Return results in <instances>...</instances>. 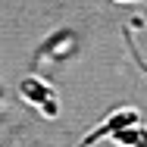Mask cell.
<instances>
[{"label":"cell","instance_id":"2","mask_svg":"<svg viewBox=\"0 0 147 147\" xmlns=\"http://www.w3.org/2000/svg\"><path fill=\"white\" fill-rule=\"evenodd\" d=\"M131 125H138V113H135L131 107H122V110H116L103 125H97V128H94V131H91L78 147H91V144H97L100 138H110L113 131H119V128H131Z\"/></svg>","mask_w":147,"mask_h":147},{"label":"cell","instance_id":"1","mask_svg":"<svg viewBox=\"0 0 147 147\" xmlns=\"http://www.w3.org/2000/svg\"><path fill=\"white\" fill-rule=\"evenodd\" d=\"M19 94H22L28 103L41 107V113H44V116H57V113H59V103H57L53 88H50V85H44L41 78H22Z\"/></svg>","mask_w":147,"mask_h":147},{"label":"cell","instance_id":"3","mask_svg":"<svg viewBox=\"0 0 147 147\" xmlns=\"http://www.w3.org/2000/svg\"><path fill=\"white\" fill-rule=\"evenodd\" d=\"M110 141H116L122 147H147V131L141 125H131V128H119L110 135Z\"/></svg>","mask_w":147,"mask_h":147}]
</instances>
